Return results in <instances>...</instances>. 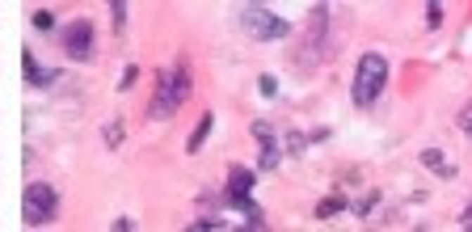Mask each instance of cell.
I'll return each mask as SVG.
<instances>
[{"instance_id":"cell-1","label":"cell","mask_w":472,"mask_h":232,"mask_svg":"<svg viewBox=\"0 0 472 232\" xmlns=\"http://www.w3.org/2000/svg\"><path fill=\"white\" fill-rule=\"evenodd\" d=\"M384 84H388V59H384V55H376V51H367V55L359 59V67H355L350 101H355L359 110H371V105L384 97Z\"/></svg>"},{"instance_id":"cell-2","label":"cell","mask_w":472,"mask_h":232,"mask_svg":"<svg viewBox=\"0 0 472 232\" xmlns=\"http://www.w3.org/2000/svg\"><path fill=\"white\" fill-rule=\"evenodd\" d=\"M186 97H190V67L177 63V67L160 72L156 97H152V105H148V118H173V114L186 105Z\"/></svg>"},{"instance_id":"cell-3","label":"cell","mask_w":472,"mask_h":232,"mask_svg":"<svg viewBox=\"0 0 472 232\" xmlns=\"http://www.w3.org/2000/svg\"><path fill=\"white\" fill-rule=\"evenodd\" d=\"M236 25H241L253 42H279V38L291 34V21H287L283 13L266 8V4H241V8H236Z\"/></svg>"},{"instance_id":"cell-4","label":"cell","mask_w":472,"mask_h":232,"mask_svg":"<svg viewBox=\"0 0 472 232\" xmlns=\"http://www.w3.org/2000/svg\"><path fill=\"white\" fill-rule=\"evenodd\" d=\"M21 215H25L30 228H46V224H55V215H59V194H55V186H46V181H30V186H25V198H21Z\"/></svg>"},{"instance_id":"cell-5","label":"cell","mask_w":472,"mask_h":232,"mask_svg":"<svg viewBox=\"0 0 472 232\" xmlns=\"http://www.w3.org/2000/svg\"><path fill=\"white\" fill-rule=\"evenodd\" d=\"M325 46H329V4H317L312 17H308V38H304V51H300V67H317L325 59Z\"/></svg>"},{"instance_id":"cell-6","label":"cell","mask_w":472,"mask_h":232,"mask_svg":"<svg viewBox=\"0 0 472 232\" xmlns=\"http://www.w3.org/2000/svg\"><path fill=\"white\" fill-rule=\"evenodd\" d=\"M228 202H236L241 211H245V224L249 228H266V215H262V207L253 202V169H232L228 173Z\"/></svg>"},{"instance_id":"cell-7","label":"cell","mask_w":472,"mask_h":232,"mask_svg":"<svg viewBox=\"0 0 472 232\" xmlns=\"http://www.w3.org/2000/svg\"><path fill=\"white\" fill-rule=\"evenodd\" d=\"M63 46H68V55H72L76 63H84V59L93 55V21H89V17H76V21L68 25V34H63Z\"/></svg>"},{"instance_id":"cell-8","label":"cell","mask_w":472,"mask_h":232,"mask_svg":"<svg viewBox=\"0 0 472 232\" xmlns=\"http://www.w3.org/2000/svg\"><path fill=\"white\" fill-rule=\"evenodd\" d=\"M253 135H257V143H262V152H257V165L270 173V169H279V160H283V143H279V135H274V127L266 122V118H257L253 122Z\"/></svg>"},{"instance_id":"cell-9","label":"cell","mask_w":472,"mask_h":232,"mask_svg":"<svg viewBox=\"0 0 472 232\" xmlns=\"http://www.w3.org/2000/svg\"><path fill=\"white\" fill-rule=\"evenodd\" d=\"M21 67H25V80H30V84H42V89H46V84H55V80H59V72H55V67L34 63V55H25V59H21Z\"/></svg>"},{"instance_id":"cell-10","label":"cell","mask_w":472,"mask_h":232,"mask_svg":"<svg viewBox=\"0 0 472 232\" xmlns=\"http://www.w3.org/2000/svg\"><path fill=\"white\" fill-rule=\"evenodd\" d=\"M422 165H426L430 173H439V177H456V165H452L439 148H426V152H422Z\"/></svg>"},{"instance_id":"cell-11","label":"cell","mask_w":472,"mask_h":232,"mask_svg":"<svg viewBox=\"0 0 472 232\" xmlns=\"http://www.w3.org/2000/svg\"><path fill=\"white\" fill-rule=\"evenodd\" d=\"M211 131H215V114H211V110H207V114H203V118H198V127H194V131H190V139H186V152H198V148H203V139H207V135H211Z\"/></svg>"},{"instance_id":"cell-12","label":"cell","mask_w":472,"mask_h":232,"mask_svg":"<svg viewBox=\"0 0 472 232\" xmlns=\"http://www.w3.org/2000/svg\"><path fill=\"white\" fill-rule=\"evenodd\" d=\"M346 207H350V202H346V194H342V190H333L329 198H321V202H317V219H333V215H342Z\"/></svg>"},{"instance_id":"cell-13","label":"cell","mask_w":472,"mask_h":232,"mask_svg":"<svg viewBox=\"0 0 472 232\" xmlns=\"http://www.w3.org/2000/svg\"><path fill=\"white\" fill-rule=\"evenodd\" d=\"M376 207H380V190H367V194H363L359 202H355V215H359V219H367V215H371Z\"/></svg>"},{"instance_id":"cell-14","label":"cell","mask_w":472,"mask_h":232,"mask_svg":"<svg viewBox=\"0 0 472 232\" xmlns=\"http://www.w3.org/2000/svg\"><path fill=\"white\" fill-rule=\"evenodd\" d=\"M110 21H114V30H118V34L127 30V4H122V0H114V4H110Z\"/></svg>"},{"instance_id":"cell-15","label":"cell","mask_w":472,"mask_h":232,"mask_svg":"<svg viewBox=\"0 0 472 232\" xmlns=\"http://www.w3.org/2000/svg\"><path fill=\"white\" fill-rule=\"evenodd\" d=\"M426 25H430V30H439V25H443V4H439V0H430V4H426Z\"/></svg>"},{"instance_id":"cell-16","label":"cell","mask_w":472,"mask_h":232,"mask_svg":"<svg viewBox=\"0 0 472 232\" xmlns=\"http://www.w3.org/2000/svg\"><path fill=\"white\" fill-rule=\"evenodd\" d=\"M30 21H34V30H51V25H55V13H51V8H34Z\"/></svg>"},{"instance_id":"cell-17","label":"cell","mask_w":472,"mask_h":232,"mask_svg":"<svg viewBox=\"0 0 472 232\" xmlns=\"http://www.w3.org/2000/svg\"><path fill=\"white\" fill-rule=\"evenodd\" d=\"M118 143H122V118H114L106 127V148H118Z\"/></svg>"},{"instance_id":"cell-18","label":"cell","mask_w":472,"mask_h":232,"mask_svg":"<svg viewBox=\"0 0 472 232\" xmlns=\"http://www.w3.org/2000/svg\"><path fill=\"white\" fill-rule=\"evenodd\" d=\"M135 80H139V67H135V63H127V67H122V76H118V89L127 93V89H131Z\"/></svg>"},{"instance_id":"cell-19","label":"cell","mask_w":472,"mask_h":232,"mask_svg":"<svg viewBox=\"0 0 472 232\" xmlns=\"http://www.w3.org/2000/svg\"><path fill=\"white\" fill-rule=\"evenodd\" d=\"M308 143H312V139H308L304 131H287V148H291V152H304Z\"/></svg>"},{"instance_id":"cell-20","label":"cell","mask_w":472,"mask_h":232,"mask_svg":"<svg viewBox=\"0 0 472 232\" xmlns=\"http://www.w3.org/2000/svg\"><path fill=\"white\" fill-rule=\"evenodd\" d=\"M257 84H262V93H266V97H274V93H279V80H274V76H262Z\"/></svg>"},{"instance_id":"cell-21","label":"cell","mask_w":472,"mask_h":232,"mask_svg":"<svg viewBox=\"0 0 472 232\" xmlns=\"http://www.w3.org/2000/svg\"><path fill=\"white\" fill-rule=\"evenodd\" d=\"M460 131H464V135H472V101L464 105V114H460Z\"/></svg>"},{"instance_id":"cell-22","label":"cell","mask_w":472,"mask_h":232,"mask_svg":"<svg viewBox=\"0 0 472 232\" xmlns=\"http://www.w3.org/2000/svg\"><path fill=\"white\" fill-rule=\"evenodd\" d=\"M190 228H224V219H194Z\"/></svg>"},{"instance_id":"cell-23","label":"cell","mask_w":472,"mask_h":232,"mask_svg":"<svg viewBox=\"0 0 472 232\" xmlns=\"http://www.w3.org/2000/svg\"><path fill=\"white\" fill-rule=\"evenodd\" d=\"M460 224H464V228H472V202L464 207V211H460Z\"/></svg>"}]
</instances>
